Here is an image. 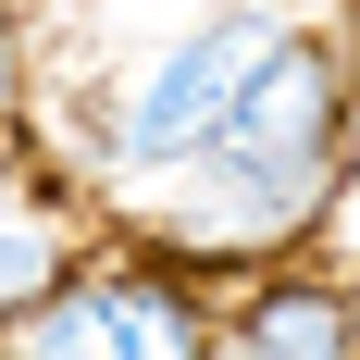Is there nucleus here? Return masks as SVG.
Wrapping results in <instances>:
<instances>
[{
  "label": "nucleus",
  "instance_id": "3",
  "mask_svg": "<svg viewBox=\"0 0 360 360\" xmlns=\"http://www.w3.org/2000/svg\"><path fill=\"white\" fill-rule=\"evenodd\" d=\"M13 348L25 360H199L212 323H199L186 286H162L137 261H75V286L37 323H13Z\"/></svg>",
  "mask_w": 360,
  "mask_h": 360
},
{
  "label": "nucleus",
  "instance_id": "5",
  "mask_svg": "<svg viewBox=\"0 0 360 360\" xmlns=\"http://www.w3.org/2000/svg\"><path fill=\"white\" fill-rule=\"evenodd\" d=\"M63 286H75V236H63V212L0 186V323H37Z\"/></svg>",
  "mask_w": 360,
  "mask_h": 360
},
{
  "label": "nucleus",
  "instance_id": "7",
  "mask_svg": "<svg viewBox=\"0 0 360 360\" xmlns=\"http://www.w3.org/2000/svg\"><path fill=\"white\" fill-rule=\"evenodd\" d=\"M0 186H13V174H0Z\"/></svg>",
  "mask_w": 360,
  "mask_h": 360
},
{
  "label": "nucleus",
  "instance_id": "4",
  "mask_svg": "<svg viewBox=\"0 0 360 360\" xmlns=\"http://www.w3.org/2000/svg\"><path fill=\"white\" fill-rule=\"evenodd\" d=\"M199 360H348V286H335V274H323V286L286 274V286H261Z\"/></svg>",
  "mask_w": 360,
  "mask_h": 360
},
{
  "label": "nucleus",
  "instance_id": "1",
  "mask_svg": "<svg viewBox=\"0 0 360 360\" xmlns=\"http://www.w3.org/2000/svg\"><path fill=\"white\" fill-rule=\"evenodd\" d=\"M335 149H348V75H335V37L311 25H274V50L249 63L224 137L186 162V199H174V236L186 249H249V236H286L311 224V199L335 186Z\"/></svg>",
  "mask_w": 360,
  "mask_h": 360
},
{
  "label": "nucleus",
  "instance_id": "2",
  "mask_svg": "<svg viewBox=\"0 0 360 360\" xmlns=\"http://www.w3.org/2000/svg\"><path fill=\"white\" fill-rule=\"evenodd\" d=\"M261 50H274V13H212V25H174L149 63H124V87L100 100V174H186L224 137Z\"/></svg>",
  "mask_w": 360,
  "mask_h": 360
},
{
  "label": "nucleus",
  "instance_id": "6",
  "mask_svg": "<svg viewBox=\"0 0 360 360\" xmlns=\"http://www.w3.org/2000/svg\"><path fill=\"white\" fill-rule=\"evenodd\" d=\"M13 100H25V25H0V124H13Z\"/></svg>",
  "mask_w": 360,
  "mask_h": 360
}]
</instances>
